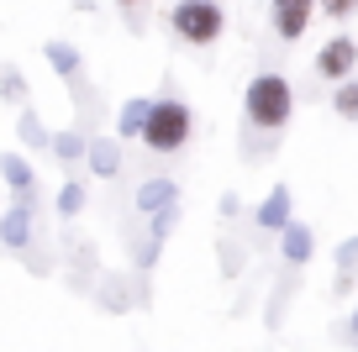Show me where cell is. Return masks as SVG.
Masks as SVG:
<instances>
[{"mask_svg":"<svg viewBox=\"0 0 358 352\" xmlns=\"http://www.w3.org/2000/svg\"><path fill=\"white\" fill-rule=\"evenodd\" d=\"M85 163H90V174H95V179H116V174H122V142L95 137V142H90V153H85Z\"/></svg>","mask_w":358,"mask_h":352,"instance_id":"obj_12","label":"cell"},{"mask_svg":"<svg viewBox=\"0 0 358 352\" xmlns=\"http://www.w3.org/2000/svg\"><path fill=\"white\" fill-rule=\"evenodd\" d=\"M353 68H358V43H353L348 32L327 37L322 53H316V74L332 79V85H343V79H353Z\"/></svg>","mask_w":358,"mask_h":352,"instance_id":"obj_5","label":"cell"},{"mask_svg":"<svg viewBox=\"0 0 358 352\" xmlns=\"http://www.w3.org/2000/svg\"><path fill=\"white\" fill-rule=\"evenodd\" d=\"M332 110L343 122H358V79H343V85L332 89Z\"/></svg>","mask_w":358,"mask_h":352,"instance_id":"obj_16","label":"cell"},{"mask_svg":"<svg viewBox=\"0 0 358 352\" xmlns=\"http://www.w3.org/2000/svg\"><path fill=\"white\" fill-rule=\"evenodd\" d=\"M348 337L358 342V310H353V316H348Z\"/></svg>","mask_w":358,"mask_h":352,"instance_id":"obj_22","label":"cell"},{"mask_svg":"<svg viewBox=\"0 0 358 352\" xmlns=\"http://www.w3.org/2000/svg\"><path fill=\"white\" fill-rule=\"evenodd\" d=\"M116 6H143V0H116Z\"/></svg>","mask_w":358,"mask_h":352,"instance_id":"obj_23","label":"cell"},{"mask_svg":"<svg viewBox=\"0 0 358 352\" xmlns=\"http://www.w3.org/2000/svg\"><path fill=\"white\" fill-rule=\"evenodd\" d=\"M353 11H358V0H316V16H327V22H348Z\"/></svg>","mask_w":358,"mask_h":352,"instance_id":"obj_20","label":"cell"},{"mask_svg":"<svg viewBox=\"0 0 358 352\" xmlns=\"http://www.w3.org/2000/svg\"><path fill=\"white\" fill-rule=\"evenodd\" d=\"M243 116L248 126H258V132H280L285 122L295 116V89L285 74H253L243 89Z\"/></svg>","mask_w":358,"mask_h":352,"instance_id":"obj_1","label":"cell"},{"mask_svg":"<svg viewBox=\"0 0 358 352\" xmlns=\"http://www.w3.org/2000/svg\"><path fill=\"white\" fill-rule=\"evenodd\" d=\"M280 247H285V263H290V268H306V263H311V253H316V237H311L306 221H290L285 237H280Z\"/></svg>","mask_w":358,"mask_h":352,"instance_id":"obj_10","label":"cell"},{"mask_svg":"<svg viewBox=\"0 0 358 352\" xmlns=\"http://www.w3.org/2000/svg\"><path fill=\"white\" fill-rule=\"evenodd\" d=\"M190 126H195L190 105L164 95V100H153V116H148V126H143V147L158 153V158H169V153H179V147L190 142Z\"/></svg>","mask_w":358,"mask_h":352,"instance_id":"obj_2","label":"cell"},{"mask_svg":"<svg viewBox=\"0 0 358 352\" xmlns=\"http://www.w3.org/2000/svg\"><path fill=\"white\" fill-rule=\"evenodd\" d=\"M148 116H153V100L148 95H132L122 105V116H116V142H137L143 137V126H148Z\"/></svg>","mask_w":358,"mask_h":352,"instance_id":"obj_9","label":"cell"},{"mask_svg":"<svg viewBox=\"0 0 358 352\" xmlns=\"http://www.w3.org/2000/svg\"><path fill=\"white\" fill-rule=\"evenodd\" d=\"M43 58H48V68H53L58 79H79V47L74 43H64V37H53V43H43Z\"/></svg>","mask_w":358,"mask_h":352,"instance_id":"obj_13","label":"cell"},{"mask_svg":"<svg viewBox=\"0 0 358 352\" xmlns=\"http://www.w3.org/2000/svg\"><path fill=\"white\" fill-rule=\"evenodd\" d=\"M85 200H90V189L79 184V179H64V184H58V200H53V210H58L64 221H74L79 210H85Z\"/></svg>","mask_w":358,"mask_h":352,"instance_id":"obj_15","label":"cell"},{"mask_svg":"<svg viewBox=\"0 0 358 352\" xmlns=\"http://www.w3.org/2000/svg\"><path fill=\"white\" fill-rule=\"evenodd\" d=\"M85 153H90V142H85L79 132H58V137H53V158H64V163H79Z\"/></svg>","mask_w":358,"mask_h":352,"instance_id":"obj_18","label":"cell"},{"mask_svg":"<svg viewBox=\"0 0 358 352\" xmlns=\"http://www.w3.org/2000/svg\"><path fill=\"white\" fill-rule=\"evenodd\" d=\"M169 205H179V184L174 179H148V184L137 189V210H143V216H164Z\"/></svg>","mask_w":358,"mask_h":352,"instance_id":"obj_11","label":"cell"},{"mask_svg":"<svg viewBox=\"0 0 358 352\" xmlns=\"http://www.w3.org/2000/svg\"><path fill=\"white\" fill-rule=\"evenodd\" d=\"M290 221H295V195H290V184H274L264 200H258V226H264L268 237H285Z\"/></svg>","mask_w":358,"mask_h":352,"instance_id":"obj_7","label":"cell"},{"mask_svg":"<svg viewBox=\"0 0 358 352\" xmlns=\"http://www.w3.org/2000/svg\"><path fill=\"white\" fill-rule=\"evenodd\" d=\"M0 184L11 189V205H22V210H37V174H32V163H27L22 153H0Z\"/></svg>","mask_w":358,"mask_h":352,"instance_id":"obj_4","label":"cell"},{"mask_svg":"<svg viewBox=\"0 0 358 352\" xmlns=\"http://www.w3.org/2000/svg\"><path fill=\"white\" fill-rule=\"evenodd\" d=\"M0 247L6 253H27L32 247V210H22V205L0 210Z\"/></svg>","mask_w":358,"mask_h":352,"instance_id":"obj_8","label":"cell"},{"mask_svg":"<svg viewBox=\"0 0 358 352\" xmlns=\"http://www.w3.org/2000/svg\"><path fill=\"white\" fill-rule=\"evenodd\" d=\"M358 274V237L353 242H337V289H348Z\"/></svg>","mask_w":358,"mask_h":352,"instance_id":"obj_17","label":"cell"},{"mask_svg":"<svg viewBox=\"0 0 358 352\" xmlns=\"http://www.w3.org/2000/svg\"><path fill=\"white\" fill-rule=\"evenodd\" d=\"M16 137H22L32 153H53V132L37 122V110H22V122H16Z\"/></svg>","mask_w":358,"mask_h":352,"instance_id":"obj_14","label":"cell"},{"mask_svg":"<svg viewBox=\"0 0 358 352\" xmlns=\"http://www.w3.org/2000/svg\"><path fill=\"white\" fill-rule=\"evenodd\" d=\"M268 16H274V37L280 43H301L306 27L316 22V0H268Z\"/></svg>","mask_w":358,"mask_h":352,"instance_id":"obj_6","label":"cell"},{"mask_svg":"<svg viewBox=\"0 0 358 352\" xmlns=\"http://www.w3.org/2000/svg\"><path fill=\"white\" fill-rule=\"evenodd\" d=\"M106 305L122 310V305H127V289H122V284H106Z\"/></svg>","mask_w":358,"mask_h":352,"instance_id":"obj_21","label":"cell"},{"mask_svg":"<svg viewBox=\"0 0 358 352\" xmlns=\"http://www.w3.org/2000/svg\"><path fill=\"white\" fill-rule=\"evenodd\" d=\"M0 95L11 100V105H27V100H32V89H27V79L16 74V68H0Z\"/></svg>","mask_w":358,"mask_h":352,"instance_id":"obj_19","label":"cell"},{"mask_svg":"<svg viewBox=\"0 0 358 352\" xmlns=\"http://www.w3.org/2000/svg\"><path fill=\"white\" fill-rule=\"evenodd\" d=\"M169 27H174L179 43L211 47V43H222V32H227V11H222V0H174Z\"/></svg>","mask_w":358,"mask_h":352,"instance_id":"obj_3","label":"cell"}]
</instances>
